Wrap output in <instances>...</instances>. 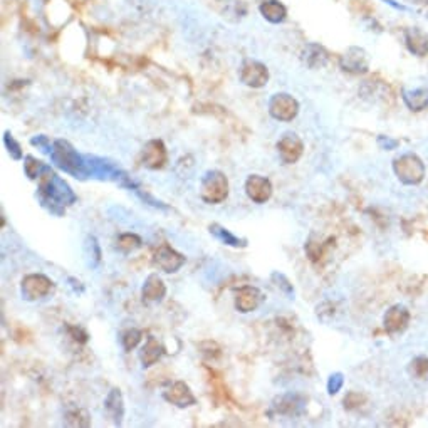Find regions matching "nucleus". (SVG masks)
<instances>
[{
	"label": "nucleus",
	"mask_w": 428,
	"mask_h": 428,
	"mask_svg": "<svg viewBox=\"0 0 428 428\" xmlns=\"http://www.w3.org/2000/svg\"><path fill=\"white\" fill-rule=\"evenodd\" d=\"M37 180H39V200L42 207L48 208L51 214L63 215L64 208L78 200L71 187L61 176H57L49 165H45L44 172Z\"/></svg>",
	"instance_id": "obj_1"
},
{
	"label": "nucleus",
	"mask_w": 428,
	"mask_h": 428,
	"mask_svg": "<svg viewBox=\"0 0 428 428\" xmlns=\"http://www.w3.org/2000/svg\"><path fill=\"white\" fill-rule=\"evenodd\" d=\"M51 158L57 168L63 172L69 173V175L76 176V179L84 180L90 176V168H88L86 156L79 155L78 150L65 140H56L52 143Z\"/></svg>",
	"instance_id": "obj_2"
},
{
	"label": "nucleus",
	"mask_w": 428,
	"mask_h": 428,
	"mask_svg": "<svg viewBox=\"0 0 428 428\" xmlns=\"http://www.w3.org/2000/svg\"><path fill=\"white\" fill-rule=\"evenodd\" d=\"M229 196V180L221 170H208L200 182V198L210 205H217Z\"/></svg>",
	"instance_id": "obj_3"
},
{
	"label": "nucleus",
	"mask_w": 428,
	"mask_h": 428,
	"mask_svg": "<svg viewBox=\"0 0 428 428\" xmlns=\"http://www.w3.org/2000/svg\"><path fill=\"white\" fill-rule=\"evenodd\" d=\"M393 172L405 185H418L425 179V165L414 153H405L393 160Z\"/></svg>",
	"instance_id": "obj_4"
},
{
	"label": "nucleus",
	"mask_w": 428,
	"mask_h": 428,
	"mask_svg": "<svg viewBox=\"0 0 428 428\" xmlns=\"http://www.w3.org/2000/svg\"><path fill=\"white\" fill-rule=\"evenodd\" d=\"M54 289V283L44 274H29L24 277L21 284L22 298L29 303H36V300L44 299L45 296L51 294Z\"/></svg>",
	"instance_id": "obj_5"
},
{
	"label": "nucleus",
	"mask_w": 428,
	"mask_h": 428,
	"mask_svg": "<svg viewBox=\"0 0 428 428\" xmlns=\"http://www.w3.org/2000/svg\"><path fill=\"white\" fill-rule=\"evenodd\" d=\"M269 113L277 121H292L299 113V103L287 92H279L269 101Z\"/></svg>",
	"instance_id": "obj_6"
},
{
	"label": "nucleus",
	"mask_w": 428,
	"mask_h": 428,
	"mask_svg": "<svg viewBox=\"0 0 428 428\" xmlns=\"http://www.w3.org/2000/svg\"><path fill=\"white\" fill-rule=\"evenodd\" d=\"M238 78L242 83L249 88H264L269 81V69L259 61L247 59L244 64L241 65V72H238Z\"/></svg>",
	"instance_id": "obj_7"
},
{
	"label": "nucleus",
	"mask_w": 428,
	"mask_h": 428,
	"mask_svg": "<svg viewBox=\"0 0 428 428\" xmlns=\"http://www.w3.org/2000/svg\"><path fill=\"white\" fill-rule=\"evenodd\" d=\"M168 160L167 148L161 140H150L143 146L140 153V163L148 170H160L165 167Z\"/></svg>",
	"instance_id": "obj_8"
},
{
	"label": "nucleus",
	"mask_w": 428,
	"mask_h": 428,
	"mask_svg": "<svg viewBox=\"0 0 428 428\" xmlns=\"http://www.w3.org/2000/svg\"><path fill=\"white\" fill-rule=\"evenodd\" d=\"M185 257L180 252H176L175 249H172L168 244H163L161 247H158V250L155 252V257H153V264L155 267L163 271L165 274H175L182 269V265L185 264Z\"/></svg>",
	"instance_id": "obj_9"
},
{
	"label": "nucleus",
	"mask_w": 428,
	"mask_h": 428,
	"mask_svg": "<svg viewBox=\"0 0 428 428\" xmlns=\"http://www.w3.org/2000/svg\"><path fill=\"white\" fill-rule=\"evenodd\" d=\"M277 152L285 165H292L303 156L304 143L296 133H284L277 141Z\"/></svg>",
	"instance_id": "obj_10"
},
{
	"label": "nucleus",
	"mask_w": 428,
	"mask_h": 428,
	"mask_svg": "<svg viewBox=\"0 0 428 428\" xmlns=\"http://www.w3.org/2000/svg\"><path fill=\"white\" fill-rule=\"evenodd\" d=\"M339 65L343 71L351 72V74H365L369 68L368 54L361 48H349L339 59Z\"/></svg>",
	"instance_id": "obj_11"
},
{
	"label": "nucleus",
	"mask_w": 428,
	"mask_h": 428,
	"mask_svg": "<svg viewBox=\"0 0 428 428\" xmlns=\"http://www.w3.org/2000/svg\"><path fill=\"white\" fill-rule=\"evenodd\" d=\"M245 194L254 203H265L272 196L271 180L262 175H250L245 180Z\"/></svg>",
	"instance_id": "obj_12"
},
{
	"label": "nucleus",
	"mask_w": 428,
	"mask_h": 428,
	"mask_svg": "<svg viewBox=\"0 0 428 428\" xmlns=\"http://www.w3.org/2000/svg\"><path fill=\"white\" fill-rule=\"evenodd\" d=\"M262 300H264V294L261 292V289L254 287V285H244L235 292V309L242 314H247V312L256 311Z\"/></svg>",
	"instance_id": "obj_13"
},
{
	"label": "nucleus",
	"mask_w": 428,
	"mask_h": 428,
	"mask_svg": "<svg viewBox=\"0 0 428 428\" xmlns=\"http://www.w3.org/2000/svg\"><path fill=\"white\" fill-rule=\"evenodd\" d=\"M408 323H410V311L402 306V304H395V306L389 307L383 318L385 331L388 334L403 333L408 327Z\"/></svg>",
	"instance_id": "obj_14"
},
{
	"label": "nucleus",
	"mask_w": 428,
	"mask_h": 428,
	"mask_svg": "<svg viewBox=\"0 0 428 428\" xmlns=\"http://www.w3.org/2000/svg\"><path fill=\"white\" fill-rule=\"evenodd\" d=\"M163 398L176 408H188L194 407L196 403L194 391H192L190 387H188L185 381H175V383L163 393Z\"/></svg>",
	"instance_id": "obj_15"
},
{
	"label": "nucleus",
	"mask_w": 428,
	"mask_h": 428,
	"mask_svg": "<svg viewBox=\"0 0 428 428\" xmlns=\"http://www.w3.org/2000/svg\"><path fill=\"white\" fill-rule=\"evenodd\" d=\"M167 296V285L158 274H150L141 289V298L145 303H160Z\"/></svg>",
	"instance_id": "obj_16"
},
{
	"label": "nucleus",
	"mask_w": 428,
	"mask_h": 428,
	"mask_svg": "<svg viewBox=\"0 0 428 428\" xmlns=\"http://www.w3.org/2000/svg\"><path fill=\"white\" fill-rule=\"evenodd\" d=\"M405 44L415 56L423 57L428 54V36L420 27H410L405 30Z\"/></svg>",
	"instance_id": "obj_17"
},
{
	"label": "nucleus",
	"mask_w": 428,
	"mask_h": 428,
	"mask_svg": "<svg viewBox=\"0 0 428 428\" xmlns=\"http://www.w3.org/2000/svg\"><path fill=\"white\" fill-rule=\"evenodd\" d=\"M272 410L276 411L277 415H287V416H294L299 415L300 410H303V400L298 395H283L279 398L274 400L272 403Z\"/></svg>",
	"instance_id": "obj_18"
},
{
	"label": "nucleus",
	"mask_w": 428,
	"mask_h": 428,
	"mask_svg": "<svg viewBox=\"0 0 428 428\" xmlns=\"http://www.w3.org/2000/svg\"><path fill=\"white\" fill-rule=\"evenodd\" d=\"M104 407H106V411L113 418L114 425H121L123 418H125V402H123V395L118 388H113L108 393L106 400H104Z\"/></svg>",
	"instance_id": "obj_19"
},
{
	"label": "nucleus",
	"mask_w": 428,
	"mask_h": 428,
	"mask_svg": "<svg viewBox=\"0 0 428 428\" xmlns=\"http://www.w3.org/2000/svg\"><path fill=\"white\" fill-rule=\"evenodd\" d=\"M329 54L323 45L307 44L303 51V63L311 69H321L327 64Z\"/></svg>",
	"instance_id": "obj_20"
},
{
	"label": "nucleus",
	"mask_w": 428,
	"mask_h": 428,
	"mask_svg": "<svg viewBox=\"0 0 428 428\" xmlns=\"http://www.w3.org/2000/svg\"><path fill=\"white\" fill-rule=\"evenodd\" d=\"M163 353H165V349H163V346H161V343L158 341L156 338L150 336L148 339H146L145 346H143L140 351V361H141L143 368H150V366L158 363L160 358L163 356Z\"/></svg>",
	"instance_id": "obj_21"
},
{
	"label": "nucleus",
	"mask_w": 428,
	"mask_h": 428,
	"mask_svg": "<svg viewBox=\"0 0 428 428\" xmlns=\"http://www.w3.org/2000/svg\"><path fill=\"white\" fill-rule=\"evenodd\" d=\"M402 98L410 111H423L428 108V88H414V90H403Z\"/></svg>",
	"instance_id": "obj_22"
},
{
	"label": "nucleus",
	"mask_w": 428,
	"mask_h": 428,
	"mask_svg": "<svg viewBox=\"0 0 428 428\" xmlns=\"http://www.w3.org/2000/svg\"><path fill=\"white\" fill-rule=\"evenodd\" d=\"M262 17L265 21L272 22V24H279L287 15V9L284 7V3H281L279 0H264L259 7Z\"/></svg>",
	"instance_id": "obj_23"
},
{
	"label": "nucleus",
	"mask_w": 428,
	"mask_h": 428,
	"mask_svg": "<svg viewBox=\"0 0 428 428\" xmlns=\"http://www.w3.org/2000/svg\"><path fill=\"white\" fill-rule=\"evenodd\" d=\"M210 234L214 235L215 238H218V241L222 242V244L225 245H230V247H235V249H244V247H247V238H241L237 237V235L230 232L229 229H225V227H222L221 223H212L210 227Z\"/></svg>",
	"instance_id": "obj_24"
},
{
	"label": "nucleus",
	"mask_w": 428,
	"mask_h": 428,
	"mask_svg": "<svg viewBox=\"0 0 428 428\" xmlns=\"http://www.w3.org/2000/svg\"><path fill=\"white\" fill-rule=\"evenodd\" d=\"M141 247V237L136 234H121L116 238V249L123 254H130Z\"/></svg>",
	"instance_id": "obj_25"
},
{
	"label": "nucleus",
	"mask_w": 428,
	"mask_h": 428,
	"mask_svg": "<svg viewBox=\"0 0 428 428\" xmlns=\"http://www.w3.org/2000/svg\"><path fill=\"white\" fill-rule=\"evenodd\" d=\"M64 423L68 427H90L91 418L84 410H71L64 416Z\"/></svg>",
	"instance_id": "obj_26"
},
{
	"label": "nucleus",
	"mask_w": 428,
	"mask_h": 428,
	"mask_svg": "<svg viewBox=\"0 0 428 428\" xmlns=\"http://www.w3.org/2000/svg\"><path fill=\"white\" fill-rule=\"evenodd\" d=\"M45 163H42L41 160H37L36 156L27 155L24 158V172L29 176V180H37L41 176V173L44 172Z\"/></svg>",
	"instance_id": "obj_27"
},
{
	"label": "nucleus",
	"mask_w": 428,
	"mask_h": 428,
	"mask_svg": "<svg viewBox=\"0 0 428 428\" xmlns=\"http://www.w3.org/2000/svg\"><path fill=\"white\" fill-rule=\"evenodd\" d=\"M143 339V333L140 329H128L125 331V333L121 334V345H123V349L125 351H131L136 348L138 345L141 343Z\"/></svg>",
	"instance_id": "obj_28"
},
{
	"label": "nucleus",
	"mask_w": 428,
	"mask_h": 428,
	"mask_svg": "<svg viewBox=\"0 0 428 428\" xmlns=\"http://www.w3.org/2000/svg\"><path fill=\"white\" fill-rule=\"evenodd\" d=\"M3 145H6L7 152H9V155L12 156L14 160H22V158H24L22 146L19 145V141H15V138L12 136L10 131H6V133H3Z\"/></svg>",
	"instance_id": "obj_29"
},
{
	"label": "nucleus",
	"mask_w": 428,
	"mask_h": 428,
	"mask_svg": "<svg viewBox=\"0 0 428 428\" xmlns=\"http://www.w3.org/2000/svg\"><path fill=\"white\" fill-rule=\"evenodd\" d=\"M271 279L274 281V283H277L276 285H277V287H281V291H283L284 294H287V296L294 294V287H292L291 281H289L287 277L284 276V274L274 272L272 276H271Z\"/></svg>",
	"instance_id": "obj_30"
},
{
	"label": "nucleus",
	"mask_w": 428,
	"mask_h": 428,
	"mask_svg": "<svg viewBox=\"0 0 428 428\" xmlns=\"http://www.w3.org/2000/svg\"><path fill=\"white\" fill-rule=\"evenodd\" d=\"M343 385H345V376H343V373H333V375L329 376V380H327V393H329V395H336L339 389L343 388Z\"/></svg>",
	"instance_id": "obj_31"
},
{
	"label": "nucleus",
	"mask_w": 428,
	"mask_h": 428,
	"mask_svg": "<svg viewBox=\"0 0 428 428\" xmlns=\"http://www.w3.org/2000/svg\"><path fill=\"white\" fill-rule=\"evenodd\" d=\"M410 371L414 373L415 376H418V378L425 376L427 373H428V358L420 356V358H416V360L411 361Z\"/></svg>",
	"instance_id": "obj_32"
},
{
	"label": "nucleus",
	"mask_w": 428,
	"mask_h": 428,
	"mask_svg": "<svg viewBox=\"0 0 428 428\" xmlns=\"http://www.w3.org/2000/svg\"><path fill=\"white\" fill-rule=\"evenodd\" d=\"M86 249L90 250V256L92 257V261H94V265H98L99 262H101V249H99V244L98 241H96V237H88L86 241Z\"/></svg>",
	"instance_id": "obj_33"
},
{
	"label": "nucleus",
	"mask_w": 428,
	"mask_h": 428,
	"mask_svg": "<svg viewBox=\"0 0 428 428\" xmlns=\"http://www.w3.org/2000/svg\"><path fill=\"white\" fill-rule=\"evenodd\" d=\"M30 143H32L34 146H37V148H41V152H44V153H48V155H51V152H52V145H51V141H49V138L48 136H37V138H32V140H30Z\"/></svg>",
	"instance_id": "obj_34"
},
{
	"label": "nucleus",
	"mask_w": 428,
	"mask_h": 428,
	"mask_svg": "<svg viewBox=\"0 0 428 428\" xmlns=\"http://www.w3.org/2000/svg\"><path fill=\"white\" fill-rule=\"evenodd\" d=\"M361 400H363V395H360V393H356V391H351L346 395L345 407L348 408V410H354V408L360 407Z\"/></svg>",
	"instance_id": "obj_35"
},
{
	"label": "nucleus",
	"mask_w": 428,
	"mask_h": 428,
	"mask_svg": "<svg viewBox=\"0 0 428 428\" xmlns=\"http://www.w3.org/2000/svg\"><path fill=\"white\" fill-rule=\"evenodd\" d=\"M68 331L71 333V338L74 339V341L78 343H88V339H90V336H88L86 331L83 329V327H76V326H68Z\"/></svg>",
	"instance_id": "obj_36"
},
{
	"label": "nucleus",
	"mask_w": 428,
	"mask_h": 428,
	"mask_svg": "<svg viewBox=\"0 0 428 428\" xmlns=\"http://www.w3.org/2000/svg\"><path fill=\"white\" fill-rule=\"evenodd\" d=\"M378 145L383 150H395L400 143L396 140H391L389 136H378Z\"/></svg>",
	"instance_id": "obj_37"
},
{
	"label": "nucleus",
	"mask_w": 428,
	"mask_h": 428,
	"mask_svg": "<svg viewBox=\"0 0 428 428\" xmlns=\"http://www.w3.org/2000/svg\"><path fill=\"white\" fill-rule=\"evenodd\" d=\"M68 283L71 284V287L74 289V292H83L84 291V287H83V285H81V283H79L78 279H76V277H69Z\"/></svg>",
	"instance_id": "obj_38"
}]
</instances>
